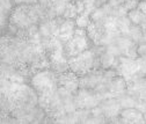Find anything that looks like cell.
<instances>
[{"mask_svg": "<svg viewBox=\"0 0 146 124\" xmlns=\"http://www.w3.org/2000/svg\"><path fill=\"white\" fill-rule=\"evenodd\" d=\"M30 84L37 97H49L57 92L58 74L51 68L37 71L31 76Z\"/></svg>", "mask_w": 146, "mask_h": 124, "instance_id": "obj_1", "label": "cell"}, {"mask_svg": "<svg viewBox=\"0 0 146 124\" xmlns=\"http://www.w3.org/2000/svg\"><path fill=\"white\" fill-rule=\"evenodd\" d=\"M68 68L73 73H76L78 77L85 76L89 72H92L93 70H99L101 68L100 66V57L96 55L95 50L88 49L78 56L68 58Z\"/></svg>", "mask_w": 146, "mask_h": 124, "instance_id": "obj_2", "label": "cell"}, {"mask_svg": "<svg viewBox=\"0 0 146 124\" xmlns=\"http://www.w3.org/2000/svg\"><path fill=\"white\" fill-rule=\"evenodd\" d=\"M92 44L93 43L90 42L86 29L76 28L72 38L64 44V52L68 59L71 57L78 56L79 54H81V52L90 49Z\"/></svg>", "mask_w": 146, "mask_h": 124, "instance_id": "obj_3", "label": "cell"}, {"mask_svg": "<svg viewBox=\"0 0 146 124\" xmlns=\"http://www.w3.org/2000/svg\"><path fill=\"white\" fill-rule=\"evenodd\" d=\"M102 100L103 97L100 94L85 88H79L74 93V101L78 109H92L99 105Z\"/></svg>", "mask_w": 146, "mask_h": 124, "instance_id": "obj_4", "label": "cell"}, {"mask_svg": "<svg viewBox=\"0 0 146 124\" xmlns=\"http://www.w3.org/2000/svg\"><path fill=\"white\" fill-rule=\"evenodd\" d=\"M100 108L102 109V114L108 121H113L111 123H119L118 122V116L121 114V105L117 101L116 97H107L101 101L99 104Z\"/></svg>", "mask_w": 146, "mask_h": 124, "instance_id": "obj_5", "label": "cell"}, {"mask_svg": "<svg viewBox=\"0 0 146 124\" xmlns=\"http://www.w3.org/2000/svg\"><path fill=\"white\" fill-rule=\"evenodd\" d=\"M58 86L64 87L66 91L74 94L79 90V77L73 73L72 71H66V72L58 74Z\"/></svg>", "mask_w": 146, "mask_h": 124, "instance_id": "obj_6", "label": "cell"}, {"mask_svg": "<svg viewBox=\"0 0 146 124\" xmlns=\"http://www.w3.org/2000/svg\"><path fill=\"white\" fill-rule=\"evenodd\" d=\"M118 122L119 123H130V124H135V123H146L145 118H144V114L138 110L137 108H126V109H122L121 114L118 116Z\"/></svg>", "mask_w": 146, "mask_h": 124, "instance_id": "obj_7", "label": "cell"}, {"mask_svg": "<svg viewBox=\"0 0 146 124\" xmlns=\"http://www.w3.org/2000/svg\"><path fill=\"white\" fill-rule=\"evenodd\" d=\"M126 88H127V82L126 80L121 77L116 76L115 78L111 79L110 84H109V97H118L119 95L126 93Z\"/></svg>", "mask_w": 146, "mask_h": 124, "instance_id": "obj_8", "label": "cell"}, {"mask_svg": "<svg viewBox=\"0 0 146 124\" xmlns=\"http://www.w3.org/2000/svg\"><path fill=\"white\" fill-rule=\"evenodd\" d=\"M77 26H76V21L74 20H67V19H64V21L62 22L60 27H59V32H58V36L57 38L63 43L65 44L67 41H70L74 34V30H76Z\"/></svg>", "mask_w": 146, "mask_h": 124, "instance_id": "obj_9", "label": "cell"}, {"mask_svg": "<svg viewBox=\"0 0 146 124\" xmlns=\"http://www.w3.org/2000/svg\"><path fill=\"white\" fill-rule=\"evenodd\" d=\"M127 17L131 21L132 25L140 27L141 30H146V15L139 9V8H135L132 11L127 12Z\"/></svg>", "mask_w": 146, "mask_h": 124, "instance_id": "obj_10", "label": "cell"}, {"mask_svg": "<svg viewBox=\"0 0 146 124\" xmlns=\"http://www.w3.org/2000/svg\"><path fill=\"white\" fill-rule=\"evenodd\" d=\"M117 63V57L114 55L109 54V52L104 51L103 54L100 56V66L103 70H109V68H114Z\"/></svg>", "mask_w": 146, "mask_h": 124, "instance_id": "obj_11", "label": "cell"}, {"mask_svg": "<svg viewBox=\"0 0 146 124\" xmlns=\"http://www.w3.org/2000/svg\"><path fill=\"white\" fill-rule=\"evenodd\" d=\"M121 108L122 109H126V108H136L137 105V99L127 93H124L122 95H119L118 97H116Z\"/></svg>", "mask_w": 146, "mask_h": 124, "instance_id": "obj_12", "label": "cell"}, {"mask_svg": "<svg viewBox=\"0 0 146 124\" xmlns=\"http://www.w3.org/2000/svg\"><path fill=\"white\" fill-rule=\"evenodd\" d=\"M77 16H78V11H77V7H76V3L70 1L65 7L63 17L64 19H67V20H74Z\"/></svg>", "mask_w": 146, "mask_h": 124, "instance_id": "obj_13", "label": "cell"}, {"mask_svg": "<svg viewBox=\"0 0 146 124\" xmlns=\"http://www.w3.org/2000/svg\"><path fill=\"white\" fill-rule=\"evenodd\" d=\"M74 21H76V26H77V28H82V29H86L87 27H88V25L90 23V15L89 14H87V13H81V14H79L76 19H74Z\"/></svg>", "mask_w": 146, "mask_h": 124, "instance_id": "obj_14", "label": "cell"}, {"mask_svg": "<svg viewBox=\"0 0 146 124\" xmlns=\"http://www.w3.org/2000/svg\"><path fill=\"white\" fill-rule=\"evenodd\" d=\"M141 35H143V30L140 29V27L131 25V28L129 30V34H127V37H130L135 43L139 44L141 41Z\"/></svg>", "mask_w": 146, "mask_h": 124, "instance_id": "obj_15", "label": "cell"}, {"mask_svg": "<svg viewBox=\"0 0 146 124\" xmlns=\"http://www.w3.org/2000/svg\"><path fill=\"white\" fill-rule=\"evenodd\" d=\"M138 4H139V0H124L123 6L125 7V9L127 12H129V11H132V9L137 8Z\"/></svg>", "mask_w": 146, "mask_h": 124, "instance_id": "obj_16", "label": "cell"}, {"mask_svg": "<svg viewBox=\"0 0 146 124\" xmlns=\"http://www.w3.org/2000/svg\"><path fill=\"white\" fill-rule=\"evenodd\" d=\"M137 52H138V57L146 60V43H139L137 45Z\"/></svg>", "mask_w": 146, "mask_h": 124, "instance_id": "obj_17", "label": "cell"}, {"mask_svg": "<svg viewBox=\"0 0 146 124\" xmlns=\"http://www.w3.org/2000/svg\"><path fill=\"white\" fill-rule=\"evenodd\" d=\"M16 5H34L37 4L38 0H13Z\"/></svg>", "mask_w": 146, "mask_h": 124, "instance_id": "obj_18", "label": "cell"}, {"mask_svg": "<svg viewBox=\"0 0 146 124\" xmlns=\"http://www.w3.org/2000/svg\"><path fill=\"white\" fill-rule=\"evenodd\" d=\"M137 8H139L145 15H146V1H139V4H138V7Z\"/></svg>", "mask_w": 146, "mask_h": 124, "instance_id": "obj_19", "label": "cell"}, {"mask_svg": "<svg viewBox=\"0 0 146 124\" xmlns=\"http://www.w3.org/2000/svg\"><path fill=\"white\" fill-rule=\"evenodd\" d=\"M140 43H146V30H143V35H141V41Z\"/></svg>", "mask_w": 146, "mask_h": 124, "instance_id": "obj_20", "label": "cell"}, {"mask_svg": "<svg viewBox=\"0 0 146 124\" xmlns=\"http://www.w3.org/2000/svg\"><path fill=\"white\" fill-rule=\"evenodd\" d=\"M139 1H146V0H139Z\"/></svg>", "mask_w": 146, "mask_h": 124, "instance_id": "obj_21", "label": "cell"}]
</instances>
